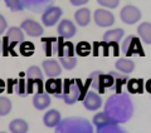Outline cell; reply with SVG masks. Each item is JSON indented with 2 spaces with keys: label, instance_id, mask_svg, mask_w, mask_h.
<instances>
[{
  "label": "cell",
  "instance_id": "cell-12",
  "mask_svg": "<svg viewBox=\"0 0 151 133\" xmlns=\"http://www.w3.org/2000/svg\"><path fill=\"white\" fill-rule=\"evenodd\" d=\"M57 33L58 35L64 40L72 39V38L76 35L77 33V28H76L74 23L69 19H63V20L59 21L58 26H57Z\"/></svg>",
  "mask_w": 151,
  "mask_h": 133
},
{
  "label": "cell",
  "instance_id": "cell-5",
  "mask_svg": "<svg viewBox=\"0 0 151 133\" xmlns=\"http://www.w3.org/2000/svg\"><path fill=\"white\" fill-rule=\"evenodd\" d=\"M76 50L74 45L70 41H67L58 36V49H57V55L59 59V64L65 70H72L77 65V58L74 56Z\"/></svg>",
  "mask_w": 151,
  "mask_h": 133
},
{
  "label": "cell",
  "instance_id": "cell-25",
  "mask_svg": "<svg viewBox=\"0 0 151 133\" xmlns=\"http://www.w3.org/2000/svg\"><path fill=\"white\" fill-rule=\"evenodd\" d=\"M137 35L145 44H151V23L144 21L137 26Z\"/></svg>",
  "mask_w": 151,
  "mask_h": 133
},
{
  "label": "cell",
  "instance_id": "cell-29",
  "mask_svg": "<svg viewBox=\"0 0 151 133\" xmlns=\"http://www.w3.org/2000/svg\"><path fill=\"white\" fill-rule=\"evenodd\" d=\"M18 50H19V53H20L23 56H30V55L34 54L35 46H34V44H33V43L24 40V41H22L20 44H19Z\"/></svg>",
  "mask_w": 151,
  "mask_h": 133
},
{
  "label": "cell",
  "instance_id": "cell-10",
  "mask_svg": "<svg viewBox=\"0 0 151 133\" xmlns=\"http://www.w3.org/2000/svg\"><path fill=\"white\" fill-rule=\"evenodd\" d=\"M93 20L100 28H110L115 24V15L107 9H97L93 13Z\"/></svg>",
  "mask_w": 151,
  "mask_h": 133
},
{
  "label": "cell",
  "instance_id": "cell-35",
  "mask_svg": "<svg viewBox=\"0 0 151 133\" xmlns=\"http://www.w3.org/2000/svg\"><path fill=\"white\" fill-rule=\"evenodd\" d=\"M98 5L103 9H116L120 5V0H97Z\"/></svg>",
  "mask_w": 151,
  "mask_h": 133
},
{
  "label": "cell",
  "instance_id": "cell-20",
  "mask_svg": "<svg viewBox=\"0 0 151 133\" xmlns=\"http://www.w3.org/2000/svg\"><path fill=\"white\" fill-rule=\"evenodd\" d=\"M74 20L79 26H87L91 23V10L88 8H79L74 13Z\"/></svg>",
  "mask_w": 151,
  "mask_h": 133
},
{
  "label": "cell",
  "instance_id": "cell-31",
  "mask_svg": "<svg viewBox=\"0 0 151 133\" xmlns=\"http://www.w3.org/2000/svg\"><path fill=\"white\" fill-rule=\"evenodd\" d=\"M13 109V103L8 97H0V117H5Z\"/></svg>",
  "mask_w": 151,
  "mask_h": 133
},
{
  "label": "cell",
  "instance_id": "cell-34",
  "mask_svg": "<svg viewBox=\"0 0 151 133\" xmlns=\"http://www.w3.org/2000/svg\"><path fill=\"white\" fill-rule=\"evenodd\" d=\"M4 3H5V5L10 9V11H13V13L24 10V5H23L22 0H4Z\"/></svg>",
  "mask_w": 151,
  "mask_h": 133
},
{
  "label": "cell",
  "instance_id": "cell-2",
  "mask_svg": "<svg viewBox=\"0 0 151 133\" xmlns=\"http://www.w3.org/2000/svg\"><path fill=\"white\" fill-rule=\"evenodd\" d=\"M91 87V83H89V79H87L86 83H83L81 79L77 78H67L63 80V87H62V92L57 98L62 99V101L68 104V106H72L76 102L78 101H83L84 96L88 92V88Z\"/></svg>",
  "mask_w": 151,
  "mask_h": 133
},
{
  "label": "cell",
  "instance_id": "cell-40",
  "mask_svg": "<svg viewBox=\"0 0 151 133\" xmlns=\"http://www.w3.org/2000/svg\"><path fill=\"white\" fill-rule=\"evenodd\" d=\"M145 91L151 94V79H149L147 82L145 83Z\"/></svg>",
  "mask_w": 151,
  "mask_h": 133
},
{
  "label": "cell",
  "instance_id": "cell-6",
  "mask_svg": "<svg viewBox=\"0 0 151 133\" xmlns=\"http://www.w3.org/2000/svg\"><path fill=\"white\" fill-rule=\"evenodd\" d=\"M88 79H89V83H91V87L98 94H103L107 88L112 89V87H113V78L110 72L105 74V73L100 72V70H96V72L89 74Z\"/></svg>",
  "mask_w": 151,
  "mask_h": 133
},
{
  "label": "cell",
  "instance_id": "cell-19",
  "mask_svg": "<svg viewBox=\"0 0 151 133\" xmlns=\"http://www.w3.org/2000/svg\"><path fill=\"white\" fill-rule=\"evenodd\" d=\"M60 121H62V116H60V112L57 109H49L43 116V123L48 128H55Z\"/></svg>",
  "mask_w": 151,
  "mask_h": 133
},
{
  "label": "cell",
  "instance_id": "cell-42",
  "mask_svg": "<svg viewBox=\"0 0 151 133\" xmlns=\"http://www.w3.org/2000/svg\"><path fill=\"white\" fill-rule=\"evenodd\" d=\"M0 133H8V132H0Z\"/></svg>",
  "mask_w": 151,
  "mask_h": 133
},
{
  "label": "cell",
  "instance_id": "cell-37",
  "mask_svg": "<svg viewBox=\"0 0 151 133\" xmlns=\"http://www.w3.org/2000/svg\"><path fill=\"white\" fill-rule=\"evenodd\" d=\"M89 1V0H69V3L73 6H83Z\"/></svg>",
  "mask_w": 151,
  "mask_h": 133
},
{
  "label": "cell",
  "instance_id": "cell-39",
  "mask_svg": "<svg viewBox=\"0 0 151 133\" xmlns=\"http://www.w3.org/2000/svg\"><path fill=\"white\" fill-rule=\"evenodd\" d=\"M5 91H6V82L0 78V94H1L3 92H5Z\"/></svg>",
  "mask_w": 151,
  "mask_h": 133
},
{
  "label": "cell",
  "instance_id": "cell-30",
  "mask_svg": "<svg viewBox=\"0 0 151 133\" xmlns=\"http://www.w3.org/2000/svg\"><path fill=\"white\" fill-rule=\"evenodd\" d=\"M76 54H78L79 56H87L91 54L92 51V45L88 41H79L77 45L74 46Z\"/></svg>",
  "mask_w": 151,
  "mask_h": 133
},
{
  "label": "cell",
  "instance_id": "cell-13",
  "mask_svg": "<svg viewBox=\"0 0 151 133\" xmlns=\"http://www.w3.org/2000/svg\"><path fill=\"white\" fill-rule=\"evenodd\" d=\"M82 102H83V107L91 112L98 111L102 107V98L96 91H88Z\"/></svg>",
  "mask_w": 151,
  "mask_h": 133
},
{
  "label": "cell",
  "instance_id": "cell-4",
  "mask_svg": "<svg viewBox=\"0 0 151 133\" xmlns=\"http://www.w3.org/2000/svg\"><path fill=\"white\" fill-rule=\"evenodd\" d=\"M25 40L24 31L20 29V26H10L6 30L5 36L1 39V55L8 56H17L15 48H18V45L22 41Z\"/></svg>",
  "mask_w": 151,
  "mask_h": 133
},
{
  "label": "cell",
  "instance_id": "cell-32",
  "mask_svg": "<svg viewBox=\"0 0 151 133\" xmlns=\"http://www.w3.org/2000/svg\"><path fill=\"white\" fill-rule=\"evenodd\" d=\"M25 78L29 79H35V78H40L43 79V72L38 65H32L25 70Z\"/></svg>",
  "mask_w": 151,
  "mask_h": 133
},
{
  "label": "cell",
  "instance_id": "cell-8",
  "mask_svg": "<svg viewBox=\"0 0 151 133\" xmlns=\"http://www.w3.org/2000/svg\"><path fill=\"white\" fill-rule=\"evenodd\" d=\"M141 16H142L141 10L135 5H126V6L122 8L121 11H120L121 21L125 23V24H127V25L136 24L137 21H140Z\"/></svg>",
  "mask_w": 151,
  "mask_h": 133
},
{
  "label": "cell",
  "instance_id": "cell-26",
  "mask_svg": "<svg viewBox=\"0 0 151 133\" xmlns=\"http://www.w3.org/2000/svg\"><path fill=\"white\" fill-rule=\"evenodd\" d=\"M29 124L28 122L22 119V118H15L9 123V131L10 133H28Z\"/></svg>",
  "mask_w": 151,
  "mask_h": 133
},
{
  "label": "cell",
  "instance_id": "cell-9",
  "mask_svg": "<svg viewBox=\"0 0 151 133\" xmlns=\"http://www.w3.org/2000/svg\"><path fill=\"white\" fill-rule=\"evenodd\" d=\"M63 15V10L59 6L52 5L42 13V23L44 26H54L60 20V16Z\"/></svg>",
  "mask_w": 151,
  "mask_h": 133
},
{
  "label": "cell",
  "instance_id": "cell-15",
  "mask_svg": "<svg viewBox=\"0 0 151 133\" xmlns=\"http://www.w3.org/2000/svg\"><path fill=\"white\" fill-rule=\"evenodd\" d=\"M42 68H43L45 75L49 78H58L62 73V66H60L59 61L55 59H45L42 63Z\"/></svg>",
  "mask_w": 151,
  "mask_h": 133
},
{
  "label": "cell",
  "instance_id": "cell-27",
  "mask_svg": "<svg viewBox=\"0 0 151 133\" xmlns=\"http://www.w3.org/2000/svg\"><path fill=\"white\" fill-rule=\"evenodd\" d=\"M14 93H17L20 97H25L27 94V79L24 73L19 74L18 79H14Z\"/></svg>",
  "mask_w": 151,
  "mask_h": 133
},
{
  "label": "cell",
  "instance_id": "cell-33",
  "mask_svg": "<svg viewBox=\"0 0 151 133\" xmlns=\"http://www.w3.org/2000/svg\"><path fill=\"white\" fill-rule=\"evenodd\" d=\"M108 123H113V122L103 112L97 113V114L93 117V119H92V124L96 126V128L97 127H101V126H105V124H108Z\"/></svg>",
  "mask_w": 151,
  "mask_h": 133
},
{
  "label": "cell",
  "instance_id": "cell-36",
  "mask_svg": "<svg viewBox=\"0 0 151 133\" xmlns=\"http://www.w3.org/2000/svg\"><path fill=\"white\" fill-rule=\"evenodd\" d=\"M6 30H8V21H6V19L4 18V15L0 14V35H3Z\"/></svg>",
  "mask_w": 151,
  "mask_h": 133
},
{
  "label": "cell",
  "instance_id": "cell-28",
  "mask_svg": "<svg viewBox=\"0 0 151 133\" xmlns=\"http://www.w3.org/2000/svg\"><path fill=\"white\" fill-rule=\"evenodd\" d=\"M96 133H127L124 128L116 123H108V124L97 127Z\"/></svg>",
  "mask_w": 151,
  "mask_h": 133
},
{
  "label": "cell",
  "instance_id": "cell-41",
  "mask_svg": "<svg viewBox=\"0 0 151 133\" xmlns=\"http://www.w3.org/2000/svg\"><path fill=\"white\" fill-rule=\"evenodd\" d=\"M0 55H1V40H0Z\"/></svg>",
  "mask_w": 151,
  "mask_h": 133
},
{
  "label": "cell",
  "instance_id": "cell-7",
  "mask_svg": "<svg viewBox=\"0 0 151 133\" xmlns=\"http://www.w3.org/2000/svg\"><path fill=\"white\" fill-rule=\"evenodd\" d=\"M121 51L125 54V56H132L134 54L145 56V51L142 49V45H141L140 38L135 35H129L125 38L121 45Z\"/></svg>",
  "mask_w": 151,
  "mask_h": 133
},
{
  "label": "cell",
  "instance_id": "cell-23",
  "mask_svg": "<svg viewBox=\"0 0 151 133\" xmlns=\"http://www.w3.org/2000/svg\"><path fill=\"white\" fill-rule=\"evenodd\" d=\"M126 88H127V92L131 93V94H141V93L145 91L144 79H140V78H131V79L127 80Z\"/></svg>",
  "mask_w": 151,
  "mask_h": 133
},
{
  "label": "cell",
  "instance_id": "cell-14",
  "mask_svg": "<svg viewBox=\"0 0 151 133\" xmlns=\"http://www.w3.org/2000/svg\"><path fill=\"white\" fill-rule=\"evenodd\" d=\"M24 9L33 13H43L45 9L52 6L54 0H22Z\"/></svg>",
  "mask_w": 151,
  "mask_h": 133
},
{
  "label": "cell",
  "instance_id": "cell-22",
  "mask_svg": "<svg viewBox=\"0 0 151 133\" xmlns=\"http://www.w3.org/2000/svg\"><path fill=\"white\" fill-rule=\"evenodd\" d=\"M42 45H43V51L47 56H52L57 54L58 49V38H43L42 39Z\"/></svg>",
  "mask_w": 151,
  "mask_h": 133
},
{
  "label": "cell",
  "instance_id": "cell-16",
  "mask_svg": "<svg viewBox=\"0 0 151 133\" xmlns=\"http://www.w3.org/2000/svg\"><path fill=\"white\" fill-rule=\"evenodd\" d=\"M125 36V30L122 28H115V29H110L103 34L102 41L108 43V44H120L121 40Z\"/></svg>",
  "mask_w": 151,
  "mask_h": 133
},
{
  "label": "cell",
  "instance_id": "cell-18",
  "mask_svg": "<svg viewBox=\"0 0 151 133\" xmlns=\"http://www.w3.org/2000/svg\"><path fill=\"white\" fill-rule=\"evenodd\" d=\"M50 103H52L50 96L45 92L37 93L33 97V106H34L37 111H45L48 107H50Z\"/></svg>",
  "mask_w": 151,
  "mask_h": 133
},
{
  "label": "cell",
  "instance_id": "cell-38",
  "mask_svg": "<svg viewBox=\"0 0 151 133\" xmlns=\"http://www.w3.org/2000/svg\"><path fill=\"white\" fill-rule=\"evenodd\" d=\"M6 92L9 94L14 93V79H8L6 80Z\"/></svg>",
  "mask_w": 151,
  "mask_h": 133
},
{
  "label": "cell",
  "instance_id": "cell-11",
  "mask_svg": "<svg viewBox=\"0 0 151 133\" xmlns=\"http://www.w3.org/2000/svg\"><path fill=\"white\" fill-rule=\"evenodd\" d=\"M20 29L24 31L27 35L33 36V38H39L43 35V33H44V28L38 21L33 20V19H25V20H23L20 24Z\"/></svg>",
  "mask_w": 151,
  "mask_h": 133
},
{
  "label": "cell",
  "instance_id": "cell-24",
  "mask_svg": "<svg viewBox=\"0 0 151 133\" xmlns=\"http://www.w3.org/2000/svg\"><path fill=\"white\" fill-rule=\"evenodd\" d=\"M112 78H113V87L112 89L115 91V93H121L122 92V87L126 85L129 77L127 74H122L120 72H110Z\"/></svg>",
  "mask_w": 151,
  "mask_h": 133
},
{
  "label": "cell",
  "instance_id": "cell-1",
  "mask_svg": "<svg viewBox=\"0 0 151 133\" xmlns=\"http://www.w3.org/2000/svg\"><path fill=\"white\" fill-rule=\"evenodd\" d=\"M103 113L113 123L122 124L129 122L134 116V103L127 93H115L106 101Z\"/></svg>",
  "mask_w": 151,
  "mask_h": 133
},
{
  "label": "cell",
  "instance_id": "cell-3",
  "mask_svg": "<svg viewBox=\"0 0 151 133\" xmlns=\"http://www.w3.org/2000/svg\"><path fill=\"white\" fill-rule=\"evenodd\" d=\"M54 133H94L93 124L83 117H67L54 128Z\"/></svg>",
  "mask_w": 151,
  "mask_h": 133
},
{
  "label": "cell",
  "instance_id": "cell-21",
  "mask_svg": "<svg viewBox=\"0 0 151 133\" xmlns=\"http://www.w3.org/2000/svg\"><path fill=\"white\" fill-rule=\"evenodd\" d=\"M115 66L117 72H120L122 74H130L135 70V61L129 58H120L116 60Z\"/></svg>",
  "mask_w": 151,
  "mask_h": 133
},
{
  "label": "cell",
  "instance_id": "cell-17",
  "mask_svg": "<svg viewBox=\"0 0 151 133\" xmlns=\"http://www.w3.org/2000/svg\"><path fill=\"white\" fill-rule=\"evenodd\" d=\"M63 87V80H60L59 78H49L44 83V92L48 93L49 96L58 97L60 92H62Z\"/></svg>",
  "mask_w": 151,
  "mask_h": 133
}]
</instances>
